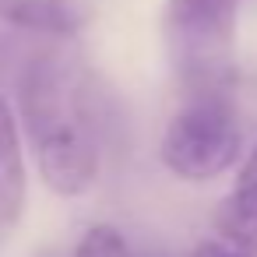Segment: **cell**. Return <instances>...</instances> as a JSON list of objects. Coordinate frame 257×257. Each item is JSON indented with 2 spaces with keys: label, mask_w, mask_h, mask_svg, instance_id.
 Here are the masks:
<instances>
[{
  "label": "cell",
  "mask_w": 257,
  "mask_h": 257,
  "mask_svg": "<svg viewBox=\"0 0 257 257\" xmlns=\"http://www.w3.org/2000/svg\"><path fill=\"white\" fill-rule=\"evenodd\" d=\"M71 257H134V253H131L123 232H120L116 225H106V222H102V225H92V229L78 239V246H74Z\"/></svg>",
  "instance_id": "7"
},
{
  "label": "cell",
  "mask_w": 257,
  "mask_h": 257,
  "mask_svg": "<svg viewBox=\"0 0 257 257\" xmlns=\"http://www.w3.org/2000/svg\"><path fill=\"white\" fill-rule=\"evenodd\" d=\"M22 123L43 180L60 197H78L99 180L113 109L102 81L81 60L39 53L25 67Z\"/></svg>",
  "instance_id": "1"
},
{
  "label": "cell",
  "mask_w": 257,
  "mask_h": 257,
  "mask_svg": "<svg viewBox=\"0 0 257 257\" xmlns=\"http://www.w3.org/2000/svg\"><path fill=\"white\" fill-rule=\"evenodd\" d=\"M25 211V162L11 106L0 99V250H4Z\"/></svg>",
  "instance_id": "4"
},
{
  "label": "cell",
  "mask_w": 257,
  "mask_h": 257,
  "mask_svg": "<svg viewBox=\"0 0 257 257\" xmlns=\"http://www.w3.org/2000/svg\"><path fill=\"white\" fill-rule=\"evenodd\" d=\"M239 0H166V50L190 95L225 92L236 64Z\"/></svg>",
  "instance_id": "2"
},
{
  "label": "cell",
  "mask_w": 257,
  "mask_h": 257,
  "mask_svg": "<svg viewBox=\"0 0 257 257\" xmlns=\"http://www.w3.org/2000/svg\"><path fill=\"white\" fill-rule=\"evenodd\" d=\"M92 15V0H0V22L46 36H78Z\"/></svg>",
  "instance_id": "5"
},
{
  "label": "cell",
  "mask_w": 257,
  "mask_h": 257,
  "mask_svg": "<svg viewBox=\"0 0 257 257\" xmlns=\"http://www.w3.org/2000/svg\"><path fill=\"white\" fill-rule=\"evenodd\" d=\"M243 152V123L225 92L190 95L162 134V162L173 176L201 183L222 176Z\"/></svg>",
  "instance_id": "3"
},
{
  "label": "cell",
  "mask_w": 257,
  "mask_h": 257,
  "mask_svg": "<svg viewBox=\"0 0 257 257\" xmlns=\"http://www.w3.org/2000/svg\"><path fill=\"white\" fill-rule=\"evenodd\" d=\"M194 257H250V253L236 250V246L225 243V239H208V243H201V246L194 250Z\"/></svg>",
  "instance_id": "8"
},
{
  "label": "cell",
  "mask_w": 257,
  "mask_h": 257,
  "mask_svg": "<svg viewBox=\"0 0 257 257\" xmlns=\"http://www.w3.org/2000/svg\"><path fill=\"white\" fill-rule=\"evenodd\" d=\"M215 222H218V232L225 243L257 257V145L246 155V162L239 166V176H236L232 190L225 194Z\"/></svg>",
  "instance_id": "6"
}]
</instances>
